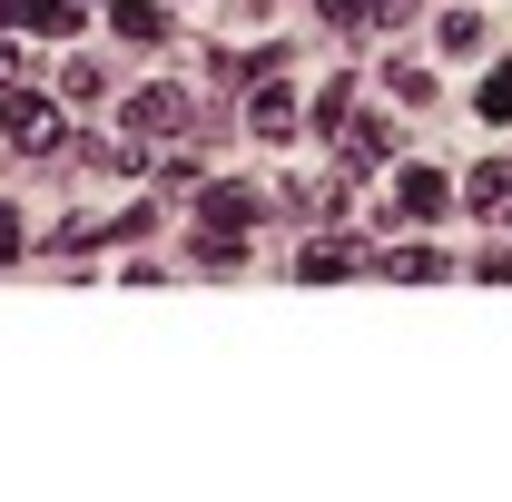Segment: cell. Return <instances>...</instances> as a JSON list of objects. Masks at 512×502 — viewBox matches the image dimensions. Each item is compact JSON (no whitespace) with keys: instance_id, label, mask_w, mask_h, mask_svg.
<instances>
[{"instance_id":"cell-1","label":"cell","mask_w":512,"mask_h":502,"mask_svg":"<svg viewBox=\"0 0 512 502\" xmlns=\"http://www.w3.org/2000/svg\"><path fill=\"white\" fill-rule=\"evenodd\" d=\"M0 128H10V148H30V158H50V148L69 138L60 99H40V89H10V109H0Z\"/></svg>"},{"instance_id":"cell-17","label":"cell","mask_w":512,"mask_h":502,"mask_svg":"<svg viewBox=\"0 0 512 502\" xmlns=\"http://www.w3.org/2000/svg\"><path fill=\"white\" fill-rule=\"evenodd\" d=\"M0 79H20V40H0Z\"/></svg>"},{"instance_id":"cell-2","label":"cell","mask_w":512,"mask_h":502,"mask_svg":"<svg viewBox=\"0 0 512 502\" xmlns=\"http://www.w3.org/2000/svg\"><path fill=\"white\" fill-rule=\"evenodd\" d=\"M178 128H188V99H178V89H138V99H128V138H138V148H158V138H178Z\"/></svg>"},{"instance_id":"cell-5","label":"cell","mask_w":512,"mask_h":502,"mask_svg":"<svg viewBox=\"0 0 512 502\" xmlns=\"http://www.w3.org/2000/svg\"><path fill=\"white\" fill-rule=\"evenodd\" d=\"M197 217H207L217 237H247V227H256V188H237V178H217V188L197 197Z\"/></svg>"},{"instance_id":"cell-7","label":"cell","mask_w":512,"mask_h":502,"mask_svg":"<svg viewBox=\"0 0 512 502\" xmlns=\"http://www.w3.org/2000/svg\"><path fill=\"white\" fill-rule=\"evenodd\" d=\"M247 128H256V138H276V148H286V138H296V89H276V79H266V89L247 99Z\"/></svg>"},{"instance_id":"cell-13","label":"cell","mask_w":512,"mask_h":502,"mask_svg":"<svg viewBox=\"0 0 512 502\" xmlns=\"http://www.w3.org/2000/svg\"><path fill=\"white\" fill-rule=\"evenodd\" d=\"M30 30H50V40H69V30H79V0H40V10H30Z\"/></svg>"},{"instance_id":"cell-9","label":"cell","mask_w":512,"mask_h":502,"mask_svg":"<svg viewBox=\"0 0 512 502\" xmlns=\"http://www.w3.org/2000/svg\"><path fill=\"white\" fill-rule=\"evenodd\" d=\"M109 30L138 40V50H158V40H168V10H158V0H109Z\"/></svg>"},{"instance_id":"cell-10","label":"cell","mask_w":512,"mask_h":502,"mask_svg":"<svg viewBox=\"0 0 512 502\" xmlns=\"http://www.w3.org/2000/svg\"><path fill=\"white\" fill-rule=\"evenodd\" d=\"M384 276H404V286H434V276H453V266H444L434 247H394V256H384Z\"/></svg>"},{"instance_id":"cell-15","label":"cell","mask_w":512,"mask_h":502,"mask_svg":"<svg viewBox=\"0 0 512 502\" xmlns=\"http://www.w3.org/2000/svg\"><path fill=\"white\" fill-rule=\"evenodd\" d=\"M30 10H40V0H0V30H30Z\"/></svg>"},{"instance_id":"cell-6","label":"cell","mask_w":512,"mask_h":502,"mask_svg":"<svg viewBox=\"0 0 512 502\" xmlns=\"http://www.w3.org/2000/svg\"><path fill=\"white\" fill-rule=\"evenodd\" d=\"M463 207H473L483 227H503V217H512V158H493V168H473V178H463Z\"/></svg>"},{"instance_id":"cell-11","label":"cell","mask_w":512,"mask_h":502,"mask_svg":"<svg viewBox=\"0 0 512 502\" xmlns=\"http://www.w3.org/2000/svg\"><path fill=\"white\" fill-rule=\"evenodd\" d=\"M473 119H512V60L493 69V79H483V89H473Z\"/></svg>"},{"instance_id":"cell-16","label":"cell","mask_w":512,"mask_h":502,"mask_svg":"<svg viewBox=\"0 0 512 502\" xmlns=\"http://www.w3.org/2000/svg\"><path fill=\"white\" fill-rule=\"evenodd\" d=\"M10 256H20V217L0 207V266H10Z\"/></svg>"},{"instance_id":"cell-4","label":"cell","mask_w":512,"mask_h":502,"mask_svg":"<svg viewBox=\"0 0 512 502\" xmlns=\"http://www.w3.org/2000/svg\"><path fill=\"white\" fill-rule=\"evenodd\" d=\"M355 266H365L355 237H306V247H296V276H306V286H335V276H355Z\"/></svg>"},{"instance_id":"cell-12","label":"cell","mask_w":512,"mask_h":502,"mask_svg":"<svg viewBox=\"0 0 512 502\" xmlns=\"http://www.w3.org/2000/svg\"><path fill=\"white\" fill-rule=\"evenodd\" d=\"M444 50H453V60H473V50H483V20H473V10H453V20H444Z\"/></svg>"},{"instance_id":"cell-18","label":"cell","mask_w":512,"mask_h":502,"mask_svg":"<svg viewBox=\"0 0 512 502\" xmlns=\"http://www.w3.org/2000/svg\"><path fill=\"white\" fill-rule=\"evenodd\" d=\"M404 10H414V0H375V20H384V30H394V20H404Z\"/></svg>"},{"instance_id":"cell-14","label":"cell","mask_w":512,"mask_h":502,"mask_svg":"<svg viewBox=\"0 0 512 502\" xmlns=\"http://www.w3.org/2000/svg\"><path fill=\"white\" fill-rule=\"evenodd\" d=\"M325 20H335V30H365V20H375V0H325Z\"/></svg>"},{"instance_id":"cell-8","label":"cell","mask_w":512,"mask_h":502,"mask_svg":"<svg viewBox=\"0 0 512 502\" xmlns=\"http://www.w3.org/2000/svg\"><path fill=\"white\" fill-rule=\"evenodd\" d=\"M335 148H345V168H375L384 148H394V128H384V119H355V109H345V119H335Z\"/></svg>"},{"instance_id":"cell-3","label":"cell","mask_w":512,"mask_h":502,"mask_svg":"<svg viewBox=\"0 0 512 502\" xmlns=\"http://www.w3.org/2000/svg\"><path fill=\"white\" fill-rule=\"evenodd\" d=\"M394 207H404L414 227H434V217H453V178H434V168H404V178H394Z\"/></svg>"}]
</instances>
